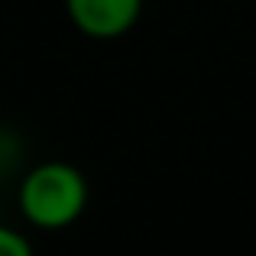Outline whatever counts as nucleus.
Listing matches in <instances>:
<instances>
[{
    "mask_svg": "<svg viewBox=\"0 0 256 256\" xmlns=\"http://www.w3.org/2000/svg\"><path fill=\"white\" fill-rule=\"evenodd\" d=\"M88 178L72 162H39L20 182V214L39 230H65L88 208Z\"/></svg>",
    "mask_w": 256,
    "mask_h": 256,
    "instance_id": "f257e3e1",
    "label": "nucleus"
},
{
    "mask_svg": "<svg viewBox=\"0 0 256 256\" xmlns=\"http://www.w3.org/2000/svg\"><path fill=\"white\" fill-rule=\"evenodd\" d=\"M65 13L88 39H120L140 23L143 0H65Z\"/></svg>",
    "mask_w": 256,
    "mask_h": 256,
    "instance_id": "f03ea898",
    "label": "nucleus"
},
{
    "mask_svg": "<svg viewBox=\"0 0 256 256\" xmlns=\"http://www.w3.org/2000/svg\"><path fill=\"white\" fill-rule=\"evenodd\" d=\"M0 256H36L32 244L26 234L13 230V227H0Z\"/></svg>",
    "mask_w": 256,
    "mask_h": 256,
    "instance_id": "7ed1b4c3",
    "label": "nucleus"
}]
</instances>
